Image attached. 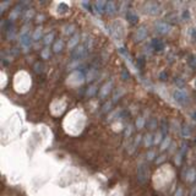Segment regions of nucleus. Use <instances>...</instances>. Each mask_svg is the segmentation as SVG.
Returning a JSON list of instances; mask_svg holds the SVG:
<instances>
[{
  "mask_svg": "<svg viewBox=\"0 0 196 196\" xmlns=\"http://www.w3.org/2000/svg\"><path fill=\"white\" fill-rule=\"evenodd\" d=\"M123 93H124V91H123V89H122L120 92H119V91H117V93H115V96H114V102H117V101H118V97H120Z\"/></svg>",
  "mask_w": 196,
  "mask_h": 196,
  "instance_id": "obj_30",
  "label": "nucleus"
},
{
  "mask_svg": "<svg viewBox=\"0 0 196 196\" xmlns=\"http://www.w3.org/2000/svg\"><path fill=\"white\" fill-rule=\"evenodd\" d=\"M111 107H112V103H111V102H107V103L103 106V108H102L103 111H102V112H108V111H111Z\"/></svg>",
  "mask_w": 196,
  "mask_h": 196,
  "instance_id": "obj_26",
  "label": "nucleus"
},
{
  "mask_svg": "<svg viewBox=\"0 0 196 196\" xmlns=\"http://www.w3.org/2000/svg\"><path fill=\"white\" fill-rule=\"evenodd\" d=\"M131 129H132V128H131V126H129V128H126V131H125V136H126V137H128V136H130V135H131V131H132V130H131Z\"/></svg>",
  "mask_w": 196,
  "mask_h": 196,
  "instance_id": "obj_33",
  "label": "nucleus"
},
{
  "mask_svg": "<svg viewBox=\"0 0 196 196\" xmlns=\"http://www.w3.org/2000/svg\"><path fill=\"white\" fill-rule=\"evenodd\" d=\"M49 56H50V50H49L48 48L43 49V50H42V58H43V59H48Z\"/></svg>",
  "mask_w": 196,
  "mask_h": 196,
  "instance_id": "obj_21",
  "label": "nucleus"
},
{
  "mask_svg": "<svg viewBox=\"0 0 196 196\" xmlns=\"http://www.w3.org/2000/svg\"><path fill=\"white\" fill-rule=\"evenodd\" d=\"M195 85H196V81H195Z\"/></svg>",
  "mask_w": 196,
  "mask_h": 196,
  "instance_id": "obj_42",
  "label": "nucleus"
},
{
  "mask_svg": "<svg viewBox=\"0 0 196 196\" xmlns=\"http://www.w3.org/2000/svg\"><path fill=\"white\" fill-rule=\"evenodd\" d=\"M78 39H80V36H78V34H75V36L70 39V42H69V47H70V48H74V47L78 43Z\"/></svg>",
  "mask_w": 196,
  "mask_h": 196,
  "instance_id": "obj_17",
  "label": "nucleus"
},
{
  "mask_svg": "<svg viewBox=\"0 0 196 196\" xmlns=\"http://www.w3.org/2000/svg\"><path fill=\"white\" fill-rule=\"evenodd\" d=\"M154 156H156L154 151H150V152L147 153V159H148V161H152V159L154 158Z\"/></svg>",
  "mask_w": 196,
  "mask_h": 196,
  "instance_id": "obj_28",
  "label": "nucleus"
},
{
  "mask_svg": "<svg viewBox=\"0 0 196 196\" xmlns=\"http://www.w3.org/2000/svg\"><path fill=\"white\" fill-rule=\"evenodd\" d=\"M159 77H161V78H162L163 81H164V80H167V78H168V75H167V74H165L164 71H162V72L159 74Z\"/></svg>",
  "mask_w": 196,
  "mask_h": 196,
  "instance_id": "obj_32",
  "label": "nucleus"
},
{
  "mask_svg": "<svg viewBox=\"0 0 196 196\" xmlns=\"http://www.w3.org/2000/svg\"><path fill=\"white\" fill-rule=\"evenodd\" d=\"M164 159H165V156H163V154H162V156H159V157L157 158V163H162Z\"/></svg>",
  "mask_w": 196,
  "mask_h": 196,
  "instance_id": "obj_34",
  "label": "nucleus"
},
{
  "mask_svg": "<svg viewBox=\"0 0 196 196\" xmlns=\"http://www.w3.org/2000/svg\"><path fill=\"white\" fill-rule=\"evenodd\" d=\"M181 132H183V135L186 137V136H190V134H191V130H190V126H184V129L181 130Z\"/></svg>",
  "mask_w": 196,
  "mask_h": 196,
  "instance_id": "obj_23",
  "label": "nucleus"
},
{
  "mask_svg": "<svg viewBox=\"0 0 196 196\" xmlns=\"http://www.w3.org/2000/svg\"><path fill=\"white\" fill-rule=\"evenodd\" d=\"M146 36H147V31H146V27H140L139 30H137V32H136V41L137 42H140V41H142V39H145L146 38Z\"/></svg>",
  "mask_w": 196,
  "mask_h": 196,
  "instance_id": "obj_11",
  "label": "nucleus"
},
{
  "mask_svg": "<svg viewBox=\"0 0 196 196\" xmlns=\"http://www.w3.org/2000/svg\"><path fill=\"white\" fill-rule=\"evenodd\" d=\"M61 10H69V6L66 5V4H60L59 5V11H61ZM63 13V11H61Z\"/></svg>",
  "mask_w": 196,
  "mask_h": 196,
  "instance_id": "obj_31",
  "label": "nucleus"
},
{
  "mask_svg": "<svg viewBox=\"0 0 196 196\" xmlns=\"http://www.w3.org/2000/svg\"><path fill=\"white\" fill-rule=\"evenodd\" d=\"M192 119L196 122V112H194V113H192Z\"/></svg>",
  "mask_w": 196,
  "mask_h": 196,
  "instance_id": "obj_41",
  "label": "nucleus"
},
{
  "mask_svg": "<svg viewBox=\"0 0 196 196\" xmlns=\"http://www.w3.org/2000/svg\"><path fill=\"white\" fill-rule=\"evenodd\" d=\"M20 42H21V45L25 49H28L30 45H31V36H30V33H27L25 36H21L20 37Z\"/></svg>",
  "mask_w": 196,
  "mask_h": 196,
  "instance_id": "obj_8",
  "label": "nucleus"
},
{
  "mask_svg": "<svg viewBox=\"0 0 196 196\" xmlns=\"http://www.w3.org/2000/svg\"><path fill=\"white\" fill-rule=\"evenodd\" d=\"M53 39H54V32H52V33H48L45 37H44V44L45 45H48V44H50L52 42H53Z\"/></svg>",
  "mask_w": 196,
  "mask_h": 196,
  "instance_id": "obj_16",
  "label": "nucleus"
},
{
  "mask_svg": "<svg viewBox=\"0 0 196 196\" xmlns=\"http://www.w3.org/2000/svg\"><path fill=\"white\" fill-rule=\"evenodd\" d=\"M189 64H190L192 67H196V56H191L190 60H189Z\"/></svg>",
  "mask_w": 196,
  "mask_h": 196,
  "instance_id": "obj_27",
  "label": "nucleus"
},
{
  "mask_svg": "<svg viewBox=\"0 0 196 196\" xmlns=\"http://www.w3.org/2000/svg\"><path fill=\"white\" fill-rule=\"evenodd\" d=\"M150 45H151V48L153 49V50H156V52H162V50H164V43H163V41H161V39H152L151 41V43H150Z\"/></svg>",
  "mask_w": 196,
  "mask_h": 196,
  "instance_id": "obj_5",
  "label": "nucleus"
},
{
  "mask_svg": "<svg viewBox=\"0 0 196 196\" xmlns=\"http://www.w3.org/2000/svg\"><path fill=\"white\" fill-rule=\"evenodd\" d=\"M106 5H107V3L106 2H97L96 4H94V10H96V13L97 14H103V11H106Z\"/></svg>",
  "mask_w": 196,
  "mask_h": 196,
  "instance_id": "obj_9",
  "label": "nucleus"
},
{
  "mask_svg": "<svg viewBox=\"0 0 196 196\" xmlns=\"http://www.w3.org/2000/svg\"><path fill=\"white\" fill-rule=\"evenodd\" d=\"M191 36H192V38H194V41L196 42V31H194V30H192V31H191Z\"/></svg>",
  "mask_w": 196,
  "mask_h": 196,
  "instance_id": "obj_39",
  "label": "nucleus"
},
{
  "mask_svg": "<svg viewBox=\"0 0 196 196\" xmlns=\"http://www.w3.org/2000/svg\"><path fill=\"white\" fill-rule=\"evenodd\" d=\"M143 126H145V119L143 118H139L136 120V128L137 129H142Z\"/></svg>",
  "mask_w": 196,
  "mask_h": 196,
  "instance_id": "obj_20",
  "label": "nucleus"
},
{
  "mask_svg": "<svg viewBox=\"0 0 196 196\" xmlns=\"http://www.w3.org/2000/svg\"><path fill=\"white\" fill-rule=\"evenodd\" d=\"M106 11H107V14H109V15L115 14V4H114L113 2H108L107 5H106Z\"/></svg>",
  "mask_w": 196,
  "mask_h": 196,
  "instance_id": "obj_12",
  "label": "nucleus"
},
{
  "mask_svg": "<svg viewBox=\"0 0 196 196\" xmlns=\"http://www.w3.org/2000/svg\"><path fill=\"white\" fill-rule=\"evenodd\" d=\"M162 139H163V132H157L156 136H154V140H153V143L154 145H158V143H162Z\"/></svg>",
  "mask_w": 196,
  "mask_h": 196,
  "instance_id": "obj_19",
  "label": "nucleus"
},
{
  "mask_svg": "<svg viewBox=\"0 0 196 196\" xmlns=\"http://www.w3.org/2000/svg\"><path fill=\"white\" fill-rule=\"evenodd\" d=\"M86 54H87V50H86V48L83 47V45H80V47H77L76 48V50H74L72 52V58L74 59H76V60H80V59H82L83 56H86Z\"/></svg>",
  "mask_w": 196,
  "mask_h": 196,
  "instance_id": "obj_3",
  "label": "nucleus"
},
{
  "mask_svg": "<svg viewBox=\"0 0 196 196\" xmlns=\"http://www.w3.org/2000/svg\"><path fill=\"white\" fill-rule=\"evenodd\" d=\"M126 19L130 24H136L137 20H139V16L134 11V10H128V14H126Z\"/></svg>",
  "mask_w": 196,
  "mask_h": 196,
  "instance_id": "obj_10",
  "label": "nucleus"
},
{
  "mask_svg": "<svg viewBox=\"0 0 196 196\" xmlns=\"http://www.w3.org/2000/svg\"><path fill=\"white\" fill-rule=\"evenodd\" d=\"M196 179V169L191 168L187 170V174H186V180L187 181H194Z\"/></svg>",
  "mask_w": 196,
  "mask_h": 196,
  "instance_id": "obj_13",
  "label": "nucleus"
},
{
  "mask_svg": "<svg viewBox=\"0 0 196 196\" xmlns=\"http://www.w3.org/2000/svg\"><path fill=\"white\" fill-rule=\"evenodd\" d=\"M181 195H183V189H181V187H179V189H178V191L175 192V196H181Z\"/></svg>",
  "mask_w": 196,
  "mask_h": 196,
  "instance_id": "obj_35",
  "label": "nucleus"
},
{
  "mask_svg": "<svg viewBox=\"0 0 196 196\" xmlns=\"http://www.w3.org/2000/svg\"><path fill=\"white\" fill-rule=\"evenodd\" d=\"M153 136L151 135V134H147L146 136H145V146L146 147H148V146H151L152 143H153Z\"/></svg>",
  "mask_w": 196,
  "mask_h": 196,
  "instance_id": "obj_18",
  "label": "nucleus"
},
{
  "mask_svg": "<svg viewBox=\"0 0 196 196\" xmlns=\"http://www.w3.org/2000/svg\"><path fill=\"white\" fill-rule=\"evenodd\" d=\"M63 47H64L63 41H56V42L54 43V45H53V50H54L55 53H59V52L63 50Z\"/></svg>",
  "mask_w": 196,
  "mask_h": 196,
  "instance_id": "obj_14",
  "label": "nucleus"
},
{
  "mask_svg": "<svg viewBox=\"0 0 196 196\" xmlns=\"http://www.w3.org/2000/svg\"><path fill=\"white\" fill-rule=\"evenodd\" d=\"M137 176H139V181L140 183H145L147 176H148V173H147V169L145 167V164H141L137 169Z\"/></svg>",
  "mask_w": 196,
  "mask_h": 196,
  "instance_id": "obj_4",
  "label": "nucleus"
},
{
  "mask_svg": "<svg viewBox=\"0 0 196 196\" xmlns=\"http://www.w3.org/2000/svg\"><path fill=\"white\" fill-rule=\"evenodd\" d=\"M41 34H42V30H41V28H37V30H36V32H34V34L32 36V38H33L34 41H37V39H39Z\"/></svg>",
  "mask_w": 196,
  "mask_h": 196,
  "instance_id": "obj_22",
  "label": "nucleus"
},
{
  "mask_svg": "<svg viewBox=\"0 0 196 196\" xmlns=\"http://www.w3.org/2000/svg\"><path fill=\"white\" fill-rule=\"evenodd\" d=\"M169 145H170V137H169V136H165V137L163 139L162 143H161V151L167 150V147H168Z\"/></svg>",
  "mask_w": 196,
  "mask_h": 196,
  "instance_id": "obj_15",
  "label": "nucleus"
},
{
  "mask_svg": "<svg viewBox=\"0 0 196 196\" xmlns=\"http://www.w3.org/2000/svg\"><path fill=\"white\" fill-rule=\"evenodd\" d=\"M173 98L180 104H184L189 101V97H187V93L184 91V89H175L174 93H173Z\"/></svg>",
  "mask_w": 196,
  "mask_h": 196,
  "instance_id": "obj_1",
  "label": "nucleus"
},
{
  "mask_svg": "<svg viewBox=\"0 0 196 196\" xmlns=\"http://www.w3.org/2000/svg\"><path fill=\"white\" fill-rule=\"evenodd\" d=\"M96 92H97V89H96V86H91V87L88 88V91H87V94H88V96H93Z\"/></svg>",
  "mask_w": 196,
  "mask_h": 196,
  "instance_id": "obj_24",
  "label": "nucleus"
},
{
  "mask_svg": "<svg viewBox=\"0 0 196 196\" xmlns=\"http://www.w3.org/2000/svg\"><path fill=\"white\" fill-rule=\"evenodd\" d=\"M150 126H151V129H156V120H154V119H152V122H151Z\"/></svg>",
  "mask_w": 196,
  "mask_h": 196,
  "instance_id": "obj_37",
  "label": "nucleus"
},
{
  "mask_svg": "<svg viewBox=\"0 0 196 196\" xmlns=\"http://www.w3.org/2000/svg\"><path fill=\"white\" fill-rule=\"evenodd\" d=\"M146 13L151 15H156L159 13V5L157 3H148L146 4Z\"/></svg>",
  "mask_w": 196,
  "mask_h": 196,
  "instance_id": "obj_6",
  "label": "nucleus"
},
{
  "mask_svg": "<svg viewBox=\"0 0 196 196\" xmlns=\"http://www.w3.org/2000/svg\"><path fill=\"white\" fill-rule=\"evenodd\" d=\"M8 5H9V3H8V2H6V3H4V4L2 5V13H4V9H5Z\"/></svg>",
  "mask_w": 196,
  "mask_h": 196,
  "instance_id": "obj_38",
  "label": "nucleus"
},
{
  "mask_svg": "<svg viewBox=\"0 0 196 196\" xmlns=\"http://www.w3.org/2000/svg\"><path fill=\"white\" fill-rule=\"evenodd\" d=\"M154 28H156V32L159 33V34H165L170 31V26L167 24V22H163V21H159L154 25Z\"/></svg>",
  "mask_w": 196,
  "mask_h": 196,
  "instance_id": "obj_2",
  "label": "nucleus"
},
{
  "mask_svg": "<svg viewBox=\"0 0 196 196\" xmlns=\"http://www.w3.org/2000/svg\"><path fill=\"white\" fill-rule=\"evenodd\" d=\"M96 74H97V71H96V70H91V74H89V72H88V75H87V78H88V80H87V81H92V80H93V77H94V75H96Z\"/></svg>",
  "mask_w": 196,
  "mask_h": 196,
  "instance_id": "obj_25",
  "label": "nucleus"
},
{
  "mask_svg": "<svg viewBox=\"0 0 196 196\" xmlns=\"http://www.w3.org/2000/svg\"><path fill=\"white\" fill-rule=\"evenodd\" d=\"M111 88H112V82L104 83V85L101 87V89H100V97H101V98L107 97V96L109 94V92H111Z\"/></svg>",
  "mask_w": 196,
  "mask_h": 196,
  "instance_id": "obj_7",
  "label": "nucleus"
},
{
  "mask_svg": "<svg viewBox=\"0 0 196 196\" xmlns=\"http://www.w3.org/2000/svg\"><path fill=\"white\" fill-rule=\"evenodd\" d=\"M82 5H83V6H85V8H87V9H88V10H91V6H89V5H88V4H87V3H86V2H83V3H82Z\"/></svg>",
  "mask_w": 196,
  "mask_h": 196,
  "instance_id": "obj_40",
  "label": "nucleus"
},
{
  "mask_svg": "<svg viewBox=\"0 0 196 196\" xmlns=\"http://www.w3.org/2000/svg\"><path fill=\"white\" fill-rule=\"evenodd\" d=\"M189 17H190L189 11H184V14H183V19H189Z\"/></svg>",
  "mask_w": 196,
  "mask_h": 196,
  "instance_id": "obj_36",
  "label": "nucleus"
},
{
  "mask_svg": "<svg viewBox=\"0 0 196 196\" xmlns=\"http://www.w3.org/2000/svg\"><path fill=\"white\" fill-rule=\"evenodd\" d=\"M141 140H142V136L141 135H137L136 136V139H135V142H134V146H137L140 142H141Z\"/></svg>",
  "mask_w": 196,
  "mask_h": 196,
  "instance_id": "obj_29",
  "label": "nucleus"
}]
</instances>
